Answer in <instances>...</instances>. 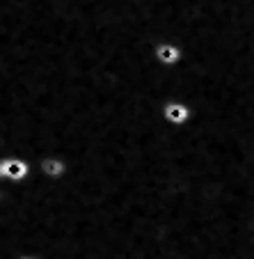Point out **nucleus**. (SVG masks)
<instances>
[{
    "mask_svg": "<svg viewBox=\"0 0 254 259\" xmlns=\"http://www.w3.org/2000/svg\"><path fill=\"white\" fill-rule=\"evenodd\" d=\"M16 259H44V257H39V254H32V252H23V254H19Z\"/></svg>",
    "mask_w": 254,
    "mask_h": 259,
    "instance_id": "obj_5",
    "label": "nucleus"
},
{
    "mask_svg": "<svg viewBox=\"0 0 254 259\" xmlns=\"http://www.w3.org/2000/svg\"><path fill=\"white\" fill-rule=\"evenodd\" d=\"M34 172L46 181H62L69 175V163L67 158L58 156V154H44L34 163Z\"/></svg>",
    "mask_w": 254,
    "mask_h": 259,
    "instance_id": "obj_2",
    "label": "nucleus"
},
{
    "mask_svg": "<svg viewBox=\"0 0 254 259\" xmlns=\"http://www.w3.org/2000/svg\"><path fill=\"white\" fill-rule=\"evenodd\" d=\"M151 58L158 67L163 69H176L181 67L183 62V51L176 41H170V39H163V41H156L151 46Z\"/></svg>",
    "mask_w": 254,
    "mask_h": 259,
    "instance_id": "obj_4",
    "label": "nucleus"
},
{
    "mask_svg": "<svg viewBox=\"0 0 254 259\" xmlns=\"http://www.w3.org/2000/svg\"><path fill=\"white\" fill-rule=\"evenodd\" d=\"M0 167H3V179L10 184H25L34 175V165L23 156L16 154H5L0 156Z\"/></svg>",
    "mask_w": 254,
    "mask_h": 259,
    "instance_id": "obj_1",
    "label": "nucleus"
},
{
    "mask_svg": "<svg viewBox=\"0 0 254 259\" xmlns=\"http://www.w3.org/2000/svg\"><path fill=\"white\" fill-rule=\"evenodd\" d=\"M161 117L165 119V124H170V126H186L192 119V108L188 106V101H183V99L172 97V99L163 101Z\"/></svg>",
    "mask_w": 254,
    "mask_h": 259,
    "instance_id": "obj_3",
    "label": "nucleus"
},
{
    "mask_svg": "<svg viewBox=\"0 0 254 259\" xmlns=\"http://www.w3.org/2000/svg\"><path fill=\"white\" fill-rule=\"evenodd\" d=\"M135 3H140V0H135Z\"/></svg>",
    "mask_w": 254,
    "mask_h": 259,
    "instance_id": "obj_6",
    "label": "nucleus"
}]
</instances>
